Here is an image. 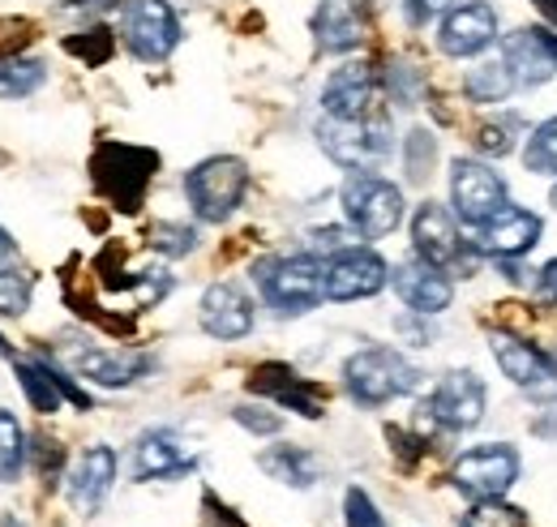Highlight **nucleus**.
Returning <instances> with one entry per match:
<instances>
[{"label":"nucleus","instance_id":"obj_38","mask_svg":"<svg viewBox=\"0 0 557 527\" xmlns=\"http://www.w3.org/2000/svg\"><path fill=\"white\" fill-rule=\"evenodd\" d=\"M344 524L348 527H391L386 524V515L377 511V502H373L360 485H351L348 493H344Z\"/></svg>","mask_w":557,"mask_h":527},{"label":"nucleus","instance_id":"obj_32","mask_svg":"<svg viewBox=\"0 0 557 527\" xmlns=\"http://www.w3.org/2000/svg\"><path fill=\"white\" fill-rule=\"evenodd\" d=\"M146 245L154 249V254H163V258H185V254H194L198 249V228L194 223H154L150 232H146Z\"/></svg>","mask_w":557,"mask_h":527},{"label":"nucleus","instance_id":"obj_8","mask_svg":"<svg viewBox=\"0 0 557 527\" xmlns=\"http://www.w3.org/2000/svg\"><path fill=\"white\" fill-rule=\"evenodd\" d=\"M121 39H125V48L138 61L159 65L181 44V17H176V9L168 0H125V9H121Z\"/></svg>","mask_w":557,"mask_h":527},{"label":"nucleus","instance_id":"obj_35","mask_svg":"<svg viewBox=\"0 0 557 527\" xmlns=\"http://www.w3.org/2000/svg\"><path fill=\"white\" fill-rule=\"evenodd\" d=\"M65 48H70L73 57H82L86 65H108V57L116 52V39H112L108 26H90V30H82V35H70Z\"/></svg>","mask_w":557,"mask_h":527},{"label":"nucleus","instance_id":"obj_25","mask_svg":"<svg viewBox=\"0 0 557 527\" xmlns=\"http://www.w3.org/2000/svg\"><path fill=\"white\" fill-rule=\"evenodd\" d=\"M258 467H262L271 480L292 485V489H313V485H318V471H322L318 455L305 451V446H271V451L258 455Z\"/></svg>","mask_w":557,"mask_h":527},{"label":"nucleus","instance_id":"obj_2","mask_svg":"<svg viewBox=\"0 0 557 527\" xmlns=\"http://www.w3.org/2000/svg\"><path fill=\"white\" fill-rule=\"evenodd\" d=\"M344 387L360 407H386L391 399L417 395L424 373L399 347H360L344 365Z\"/></svg>","mask_w":557,"mask_h":527},{"label":"nucleus","instance_id":"obj_33","mask_svg":"<svg viewBox=\"0 0 557 527\" xmlns=\"http://www.w3.org/2000/svg\"><path fill=\"white\" fill-rule=\"evenodd\" d=\"M433 163H437V137L429 130H412L404 137V172H408V181L424 185Z\"/></svg>","mask_w":557,"mask_h":527},{"label":"nucleus","instance_id":"obj_40","mask_svg":"<svg viewBox=\"0 0 557 527\" xmlns=\"http://www.w3.org/2000/svg\"><path fill=\"white\" fill-rule=\"evenodd\" d=\"M528 429H532L536 438H545V442H557V395L536 399V412H532Z\"/></svg>","mask_w":557,"mask_h":527},{"label":"nucleus","instance_id":"obj_24","mask_svg":"<svg viewBox=\"0 0 557 527\" xmlns=\"http://www.w3.org/2000/svg\"><path fill=\"white\" fill-rule=\"evenodd\" d=\"M502 61L510 65L515 82H519V90L545 86V82L557 73L554 57H549V48L541 44V30H536V26H532V30H515V35H506V39H502Z\"/></svg>","mask_w":557,"mask_h":527},{"label":"nucleus","instance_id":"obj_13","mask_svg":"<svg viewBox=\"0 0 557 527\" xmlns=\"http://www.w3.org/2000/svg\"><path fill=\"white\" fill-rule=\"evenodd\" d=\"M497 44V9L485 0L450 4L437 22V48L450 61H472Z\"/></svg>","mask_w":557,"mask_h":527},{"label":"nucleus","instance_id":"obj_47","mask_svg":"<svg viewBox=\"0 0 557 527\" xmlns=\"http://www.w3.org/2000/svg\"><path fill=\"white\" fill-rule=\"evenodd\" d=\"M9 258H13V236L0 228V262H9Z\"/></svg>","mask_w":557,"mask_h":527},{"label":"nucleus","instance_id":"obj_43","mask_svg":"<svg viewBox=\"0 0 557 527\" xmlns=\"http://www.w3.org/2000/svg\"><path fill=\"white\" fill-rule=\"evenodd\" d=\"M446 9H450V0H408V13L417 26H424L433 13H446Z\"/></svg>","mask_w":557,"mask_h":527},{"label":"nucleus","instance_id":"obj_5","mask_svg":"<svg viewBox=\"0 0 557 527\" xmlns=\"http://www.w3.org/2000/svg\"><path fill=\"white\" fill-rule=\"evenodd\" d=\"M412 249L424 262L442 266L446 274H459V279H472L481 270V249L463 241L459 232V219L455 210H446L442 201H420L417 215H412Z\"/></svg>","mask_w":557,"mask_h":527},{"label":"nucleus","instance_id":"obj_42","mask_svg":"<svg viewBox=\"0 0 557 527\" xmlns=\"http://www.w3.org/2000/svg\"><path fill=\"white\" fill-rule=\"evenodd\" d=\"M35 455H39V471L44 476H52L61 467V459H65V451L57 442H44V438H35Z\"/></svg>","mask_w":557,"mask_h":527},{"label":"nucleus","instance_id":"obj_3","mask_svg":"<svg viewBox=\"0 0 557 527\" xmlns=\"http://www.w3.org/2000/svg\"><path fill=\"white\" fill-rule=\"evenodd\" d=\"M318 142H322V150L339 168H348V172H377L391 159V150H395V130H391L386 112H369L360 121L322 117L318 121Z\"/></svg>","mask_w":557,"mask_h":527},{"label":"nucleus","instance_id":"obj_29","mask_svg":"<svg viewBox=\"0 0 557 527\" xmlns=\"http://www.w3.org/2000/svg\"><path fill=\"white\" fill-rule=\"evenodd\" d=\"M26 451H30V446H26V433H22L17 416L0 407V485H13V480L22 476Z\"/></svg>","mask_w":557,"mask_h":527},{"label":"nucleus","instance_id":"obj_36","mask_svg":"<svg viewBox=\"0 0 557 527\" xmlns=\"http://www.w3.org/2000/svg\"><path fill=\"white\" fill-rule=\"evenodd\" d=\"M515 142H519V121H515V117L488 121V125L476 130V150L488 155V159H506V155L515 150Z\"/></svg>","mask_w":557,"mask_h":527},{"label":"nucleus","instance_id":"obj_41","mask_svg":"<svg viewBox=\"0 0 557 527\" xmlns=\"http://www.w3.org/2000/svg\"><path fill=\"white\" fill-rule=\"evenodd\" d=\"M532 292H536V301H541V305H557V258L536 270Z\"/></svg>","mask_w":557,"mask_h":527},{"label":"nucleus","instance_id":"obj_28","mask_svg":"<svg viewBox=\"0 0 557 527\" xmlns=\"http://www.w3.org/2000/svg\"><path fill=\"white\" fill-rule=\"evenodd\" d=\"M48 82V65L30 57H4L0 61V99H26Z\"/></svg>","mask_w":557,"mask_h":527},{"label":"nucleus","instance_id":"obj_19","mask_svg":"<svg viewBox=\"0 0 557 527\" xmlns=\"http://www.w3.org/2000/svg\"><path fill=\"white\" fill-rule=\"evenodd\" d=\"M249 391L275 399L278 407H287V412H300L305 420H318L322 416V399H326L322 387H313L309 378H300L292 365H262V369H253Z\"/></svg>","mask_w":557,"mask_h":527},{"label":"nucleus","instance_id":"obj_18","mask_svg":"<svg viewBox=\"0 0 557 527\" xmlns=\"http://www.w3.org/2000/svg\"><path fill=\"white\" fill-rule=\"evenodd\" d=\"M198 467V455L172 433V429H150L134 446V480H176Z\"/></svg>","mask_w":557,"mask_h":527},{"label":"nucleus","instance_id":"obj_7","mask_svg":"<svg viewBox=\"0 0 557 527\" xmlns=\"http://www.w3.org/2000/svg\"><path fill=\"white\" fill-rule=\"evenodd\" d=\"M249 194V168L236 155H210L185 172V198L202 223H227Z\"/></svg>","mask_w":557,"mask_h":527},{"label":"nucleus","instance_id":"obj_34","mask_svg":"<svg viewBox=\"0 0 557 527\" xmlns=\"http://www.w3.org/2000/svg\"><path fill=\"white\" fill-rule=\"evenodd\" d=\"M30 274L13 270V266H0V318H22L30 309Z\"/></svg>","mask_w":557,"mask_h":527},{"label":"nucleus","instance_id":"obj_46","mask_svg":"<svg viewBox=\"0 0 557 527\" xmlns=\"http://www.w3.org/2000/svg\"><path fill=\"white\" fill-rule=\"evenodd\" d=\"M532 4H536V9H541V13L549 17V26L557 30V0H532Z\"/></svg>","mask_w":557,"mask_h":527},{"label":"nucleus","instance_id":"obj_9","mask_svg":"<svg viewBox=\"0 0 557 527\" xmlns=\"http://www.w3.org/2000/svg\"><path fill=\"white\" fill-rule=\"evenodd\" d=\"M420 420L442 429V433H463V429H476L485 420V382L468 369H455L446 373L429 399L420 403Z\"/></svg>","mask_w":557,"mask_h":527},{"label":"nucleus","instance_id":"obj_16","mask_svg":"<svg viewBox=\"0 0 557 527\" xmlns=\"http://www.w3.org/2000/svg\"><path fill=\"white\" fill-rule=\"evenodd\" d=\"M391 287H395V296H399L412 314H420V318H437V314L450 309V301H455L450 274H446L442 266L417 258V254L391 270Z\"/></svg>","mask_w":557,"mask_h":527},{"label":"nucleus","instance_id":"obj_17","mask_svg":"<svg viewBox=\"0 0 557 527\" xmlns=\"http://www.w3.org/2000/svg\"><path fill=\"white\" fill-rule=\"evenodd\" d=\"M198 322H202L210 339L236 343V339H245L253 330V301L236 283H210L202 305H198Z\"/></svg>","mask_w":557,"mask_h":527},{"label":"nucleus","instance_id":"obj_15","mask_svg":"<svg viewBox=\"0 0 557 527\" xmlns=\"http://www.w3.org/2000/svg\"><path fill=\"white\" fill-rule=\"evenodd\" d=\"M377 95H382V77L369 61H348L339 65L326 86H322V112L335 121H360L369 112H377Z\"/></svg>","mask_w":557,"mask_h":527},{"label":"nucleus","instance_id":"obj_1","mask_svg":"<svg viewBox=\"0 0 557 527\" xmlns=\"http://www.w3.org/2000/svg\"><path fill=\"white\" fill-rule=\"evenodd\" d=\"M253 283L278 318H300L326 301V266L318 254L262 258L253 266Z\"/></svg>","mask_w":557,"mask_h":527},{"label":"nucleus","instance_id":"obj_30","mask_svg":"<svg viewBox=\"0 0 557 527\" xmlns=\"http://www.w3.org/2000/svg\"><path fill=\"white\" fill-rule=\"evenodd\" d=\"M523 168L532 176H557V117L532 130L528 146H523Z\"/></svg>","mask_w":557,"mask_h":527},{"label":"nucleus","instance_id":"obj_10","mask_svg":"<svg viewBox=\"0 0 557 527\" xmlns=\"http://www.w3.org/2000/svg\"><path fill=\"white\" fill-rule=\"evenodd\" d=\"M519 480V451L506 446V442H485V446H472L463 451L455 467H450V485L481 502V498H506V489Z\"/></svg>","mask_w":557,"mask_h":527},{"label":"nucleus","instance_id":"obj_6","mask_svg":"<svg viewBox=\"0 0 557 527\" xmlns=\"http://www.w3.org/2000/svg\"><path fill=\"white\" fill-rule=\"evenodd\" d=\"M154 168H159V155L146 146H129V142H103L90 159L99 194L125 215H134L141 206L150 181H154Z\"/></svg>","mask_w":557,"mask_h":527},{"label":"nucleus","instance_id":"obj_22","mask_svg":"<svg viewBox=\"0 0 557 527\" xmlns=\"http://www.w3.org/2000/svg\"><path fill=\"white\" fill-rule=\"evenodd\" d=\"M77 373L90 378L95 387H134L138 378H146L154 369V360L146 352H108V347H86L77 352Z\"/></svg>","mask_w":557,"mask_h":527},{"label":"nucleus","instance_id":"obj_48","mask_svg":"<svg viewBox=\"0 0 557 527\" xmlns=\"http://www.w3.org/2000/svg\"><path fill=\"white\" fill-rule=\"evenodd\" d=\"M549 201H554V206H557V185H554V198H549Z\"/></svg>","mask_w":557,"mask_h":527},{"label":"nucleus","instance_id":"obj_31","mask_svg":"<svg viewBox=\"0 0 557 527\" xmlns=\"http://www.w3.org/2000/svg\"><path fill=\"white\" fill-rule=\"evenodd\" d=\"M459 527H528V511L510 506L506 498H481V502L468 506Z\"/></svg>","mask_w":557,"mask_h":527},{"label":"nucleus","instance_id":"obj_4","mask_svg":"<svg viewBox=\"0 0 557 527\" xmlns=\"http://www.w3.org/2000/svg\"><path fill=\"white\" fill-rule=\"evenodd\" d=\"M339 201H344L348 228L360 241H382V236L399 232V223L408 215L404 189L377 172H351L339 189Z\"/></svg>","mask_w":557,"mask_h":527},{"label":"nucleus","instance_id":"obj_44","mask_svg":"<svg viewBox=\"0 0 557 527\" xmlns=\"http://www.w3.org/2000/svg\"><path fill=\"white\" fill-rule=\"evenodd\" d=\"M116 0H70L65 4V13H103V9H112Z\"/></svg>","mask_w":557,"mask_h":527},{"label":"nucleus","instance_id":"obj_37","mask_svg":"<svg viewBox=\"0 0 557 527\" xmlns=\"http://www.w3.org/2000/svg\"><path fill=\"white\" fill-rule=\"evenodd\" d=\"M382 86L391 90V99L399 103V108H417V99H420V86H424V77H420V69L412 65H395L386 69V77H382Z\"/></svg>","mask_w":557,"mask_h":527},{"label":"nucleus","instance_id":"obj_26","mask_svg":"<svg viewBox=\"0 0 557 527\" xmlns=\"http://www.w3.org/2000/svg\"><path fill=\"white\" fill-rule=\"evenodd\" d=\"M13 369H17V387H22V395H26V403H30L35 412H44V416L61 412L65 395H61V387H57L52 369L44 365V356H35V360L13 356Z\"/></svg>","mask_w":557,"mask_h":527},{"label":"nucleus","instance_id":"obj_23","mask_svg":"<svg viewBox=\"0 0 557 527\" xmlns=\"http://www.w3.org/2000/svg\"><path fill=\"white\" fill-rule=\"evenodd\" d=\"M313 35L322 52H356L364 44V17L356 0H322L313 13Z\"/></svg>","mask_w":557,"mask_h":527},{"label":"nucleus","instance_id":"obj_39","mask_svg":"<svg viewBox=\"0 0 557 527\" xmlns=\"http://www.w3.org/2000/svg\"><path fill=\"white\" fill-rule=\"evenodd\" d=\"M232 420H236L240 429L258 433V438H275L278 429H283V416L271 412V407H258V403H240V407H232Z\"/></svg>","mask_w":557,"mask_h":527},{"label":"nucleus","instance_id":"obj_14","mask_svg":"<svg viewBox=\"0 0 557 527\" xmlns=\"http://www.w3.org/2000/svg\"><path fill=\"white\" fill-rule=\"evenodd\" d=\"M541 232H545V223H541V215L536 210H528V206H502L488 223L476 228V249L493 258V262H502V258H523V254H532L536 245H541Z\"/></svg>","mask_w":557,"mask_h":527},{"label":"nucleus","instance_id":"obj_21","mask_svg":"<svg viewBox=\"0 0 557 527\" xmlns=\"http://www.w3.org/2000/svg\"><path fill=\"white\" fill-rule=\"evenodd\" d=\"M488 352H493L497 369H502L515 387H523V391H528V387H541V382L554 378L549 356H545L541 347H532L528 339L510 334V330H493V334H488Z\"/></svg>","mask_w":557,"mask_h":527},{"label":"nucleus","instance_id":"obj_11","mask_svg":"<svg viewBox=\"0 0 557 527\" xmlns=\"http://www.w3.org/2000/svg\"><path fill=\"white\" fill-rule=\"evenodd\" d=\"M450 201H455V219L476 232L506 206V181L481 159H455L450 163Z\"/></svg>","mask_w":557,"mask_h":527},{"label":"nucleus","instance_id":"obj_45","mask_svg":"<svg viewBox=\"0 0 557 527\" xmlns=\"http://www.w3.org/2000/svg\"><path fill=\"white\" fill-rule=\"evenodd\" d=\"M536 30H541V44L549 48V57H554V65H557V30L554 26H536Z\"/></svg>","mask_w":557,"mask_h":527},{"label":"nucleus","instance_id":"obj_20","mask_svg":"<svg viewBox=\"0 0 557 527\" xmlns=\"http://www.w3.org/2000/svg\"><path fill=\"white\" fill-rule=\"evenodd\" d=\"M116 471H121V459H116L112 446H86L82 459L73 463V471H70V502L82 515L99 511V502H103L108 489L116 485Z\"/></svg>","mask_w":557,"mask_h":527},{"label":"nucleus","instance_id":"obj_27","mask_svg":"<svg viewBox=\"0 0 557 527\" xmlns=\"http://www.w3.org/2000/svg\"><path fill=\"white\" fill-rule=\"evenodd\" d=\"M519 90V82H515V73L510 65L497 57V61H485V65L468 69V77H463V95H468V103H481V108H493V103H506L510 95Z\"/></svg>","mask_w":557,"mask_h":527},{"label":"nucleus","instance_id":"obj_12","mask_svg":"<svg viewBox=\"0 0 557 527\" xmlns=\"http://www.w3.org/2000/svg\"><path fill=\"white\" fill-rule=\"evenodd\" d=\"M322 266H326V301H339V305L369 301V296H377L391 283L386 258L364 249V245H348L339 254H326Z\"/></svg>","mask_w":557,"mask_h":527}]
</instances>
